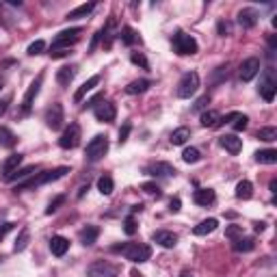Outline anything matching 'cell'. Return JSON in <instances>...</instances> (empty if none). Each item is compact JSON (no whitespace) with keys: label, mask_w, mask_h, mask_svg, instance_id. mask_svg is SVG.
<instances>
[{"label":"cell","mask_w":277,"mask_h":277,"mask_svg":"<svg viewBox=\"0 0 277 277\" xmlns=\"http://www.w3.org/2000/svg\"><path fill=\"white\" fill-rule=\"evenodd\" d=\"M113 251L123 253V258L134 262V264H143L152 258V247L150 245H143V243H126V245H117L113 247Z\"/></svg>","instance_id":"1"},{"label":"cell","mask_w":277,"mask_h":277,"mask_svg":"<svg viewBox=\"0 0 277 277\" xmlns=\"http://www.w3.org/2000/svg\"><path fill=\"white\" fill-rule=\"evenodd\" d=\"M65 173H70V169H67V167H56V169H50V171H41V173H37V176H35V178L26 180L24 184H18V186H16V193H22V191H31V188L43 186V184H48V182H54V180L63 178Z\"/></svg>","instance_id":"2"},{"label":"cell","mask_w":277,"mask_h":277,"mask_svg":"<svg viewBox=\"0 0 277 277\" xmlns=\"http://www.w3.org/2000/svg\"><path fill=\"white\" fill-rule=\"evenodd\" d=\"M108 152V136L106 134H96L87 143V150H85V158L89 163H98V160L104 156Z\"/></svg>","instance_id":"3"},{"label":"cell","mask_w":277,"mask_h":277,"mask_svg":"<svg viewBox=\"0 0 277 277\" xmlns=\"http://www.w3.org/2000/svg\"><path fill=\"white\" fill-rule=\"evenodd\" d=\"M197 89H199V74L197 72H186L178 83V98L188 100L197 93Z\"/></svg>","instance_id":"4"},{"label":"cell","mask_w":277,"mask_h":277,"mask_svg":"<svg viewBox=\"0 0 277 277\" xmlns=\"http://www.w3.org/2000/svg\"><path fill=\"white\" fill-rule=\"evenodd\" d=\"M173 50H176L178 54L182 56H186V54H195L199 50L197 46V41H195V37H191V35H186V33H176L173 35Z\"/></svg>","instance_id":"5"},{"label":"cell","mask_w":277,"mask_h":277,"mask_svg":"<svg viewBox=\"0 0 277 277\" xmlns=\"http://www.w3.org/2000/svg\"><path fill=\"white\" fill-rule=\"evenodd\" d=\"M87 275L89 277H117L119 268L115 264H111V262H106V260H98V262H93V264H89Z\"/></svg>","instance_id":"6"},{"label":"cell","mask_w":277,"mask_h":277,"mask_svg":"<svg viewBox=\"0 0 277 277\" xmlns=\"http://www.w3.org/2000/svg\"><path fill=\"white\" fill-rule=\"evenodd\" d=\"M262 70V63L258 56H251V59H245L243 63H240V70H238V76L243 83H249V80H253Z\"/></svg>","instance_id":"7"},{"label":"cell","mask_w":277,"mask_h":277,"mask_svg":"<svg viewBox=\"0 0 277 277\" xmlns=\"http://www.w3.org/2000/svg\"><path fill=\"white\" fill-rule=\"evenodd\" d=\"M80 33H83V28H78V26L65 28V31H61V33L54 37L52 48H70L72 43H76V41L80 39Z\"/></svg>","instance_id":"8"},{"label":"cell","mask_w":277,"mask_h":277,"mask_svg":"<svg viewBox=\"0 0 277 277\" xmlns=\"http://www.w3.org/2000/svg\"><path fill=\"white\" fill-rule=\"evenodd\" d=\"M78 143H80V126L78 123H70L59 138V145L63 150H74L78 148Z\"/></svg>","instance_id":"9"},{"label":"cell","mask_w":277,"mask_h":277,"mask_svg":"<svg viewBox=\"0 0 277 277\" xmlns=\"http://www.w3.org/2000/svg\"><path fill=\"white\" fill-rule=\"evenodd\" d=\"M93 115H96V119L102 121V123H111L115 121V117H117V108H115L113 102H100V104L93 106Z\"/></svg>","instance_id":"10"},{"label":"cell","mask_w":277,"mask_h":277,"mask_svg":"<svg viewBox=\"0 0 277 277\" xmlns=\"http://www.w3.org/2000/svg\"><path fill=\"white\" fill-rule=\"evenodd\" d=\"M65 121V111H63V104H59V102H54L52 106L46 111V123L50 130H59L63 126Z\"/></svg>","instance_id":"11"},{"label":"cell","mask_w":277,"mask_h":277,"mask_svg":"<svg viewBox=\"0 0 277 277\" xmlns=\"http://www.w3.org/2000/svg\"><path fill=\"white\" fill-rule=\"evenodd\" d=\"M145 173H148V176H154V178H173L178 171L173 165L158 160V163H152V165L145 167Z\"/></svg>","instance_id":"12"},{"label":"cell","mask_w":277,"mask_h":277,"mask_svg":"<svg viewBox=\"0 0 277 277\" xmlns=\"http://www.w3.org/2000/svg\"><path fill=\"white\" fill-rule=\"evenodd\" d=\"M41 85H43V74H39L37 78L31 83V87L26 89V93H24V98H22V111H28V108L33 106V102H35V98L39 96V89H41Z\"/></svg>","instance_id":"13"},{"label":"cell","mask_w":277,"mask_h":277,"mask_svg":"<svg viewBox=\"0 0 277 277\" xmlns=\"http://www.w3.org/2000/svg\"><path fill=\"white\" fill-rule=\"evenodd\" d=\"M275 93H277V83L271 72H264L262 76V83H260V96L264 98L266 102H273L275 100Z\"/></svg>","instance_id":"14"},{"label":"cell","mask_w":277,"mask_h":277,"mask_svg":"<svg viewBox=\"0 0 277 277\" xmlns=\"http://www.w3.org/2000/svg\"><path fill=\"white\" fill-rule=\"evenodd\" d=\"M152 240H154L156 245L165 247V249H173V247L178 245V234H173L169 230H158L152 234Z\"/></svg>","instance_id":"15"},{"label":"cell","mask_w":277,"mask_h":277,"mask_svg":"<svg viewBox=\"0 0 277 277\" xmlns=\"http://www.w3.org/2000/svg\"><path fill=\"white\" fill-rule=\"evenodd\" d=\"M219 145H221L223 150H228L230 154H238V152L243 150V138H238L236 134H223L219 138Z\"/></svg>","instance_id":"16"},{"label":"cell","mask_w":277,"mask_h":277,"mask_svg":"<svg viewBox=\"0 0 277 277\" xmlns=\"http://www.w3.org/2000/svg\"><path fill=\"white\" fill-rule=\"evenodd\" d=\"M236 22L240 28H253L258 24V13L256 9H240L238 16H236Z\"/></svg>","instance_id":"17"},{"label":"cell","mask_w":277,"mask_h":277,"mask_svg":"<svg viewBox=\"0 0 277 277\" xmlns=\"http://www.w3.org/2000/svg\"><path fill=\"white\" fill-rule=\"evenodd\" d=\"M98 85H100V74H93V76H89V78H87L85 83L78 87V91L74 93V102H76V104H78V102L83 100V98H85L89 91H93V89H96Z\"/></svg>","instance_id":"18"},{"label":"cell","mask_w":277,"mask_h":277,"mask_svg":"<svg viewBox=\"0 0 277 277\" xmlns=\"http://www.w3.org/2000/svg\"><path fill=\"white\" fill-rule=\"evenodd\" d=\"M22 160H24V156L22 154H11V156H7V160L3 163V167H0V171H3V176L5 180L11 176V173H16L20 169V165H22Z\"/></svg>","instance_id":"19"},{"label":"cell","mask_w":277,"mask_h":277,"mask_svg":"<svg viewBox=\"0 0 277 277\" xmlns=\"http://www.w3.org/2000/svg\"><path fill=\"white\" fill-rule=\"evenodd\" d=\"M67 249H70V240L67 238H65V236H52V240H50V251H52L56 258L65 256Z\"/></svg>","instance_id":"20"},{"label":"cell","mask_w":277,"mask_h":277,"mask_svg":"<svg viewBox=\"0 0 277 277\" xmlns=\"http://www.w3.org/2000/svg\"><path fill=\"white\" fill-rule=\"evenodd\" d=\"M76 65H65V67H61L59 72H56V80H59V85H63V87H67L72 80L76 78Z\"/></svg>","instance_id":"21"},{"label":"cell","mask_w":277,"mask_h":277,"mask_svg":"<svg viewBox=\"0 0 277 277\" xmlns=\"http://www.w3.org/2000/svg\"><path fill=\"white\" fill-rule=\"evenodd\" d=\"M193 201L197 203V206H210V203L215 201V191L213 188H199V191H195Z\"/></svg>","instance_id":"22"},{"label":"cell","mask_w":277,"mask_h":277,"mask_svg":"<svg viewBox=\"0 0 277 277\" xmlns=\"http://www.w3.org/2000/svg\"><path fill=\"white\" fill-rule=\"evenodd\" d=\"M98 236H100V230L96 228V225H87V228H83L80 230V243L83 245H93L98 240Z\"/></svg>","instance_id":"23"},{"label":"cell","mask_w":277,"mask_h":277,"mask_svg":"<svg viewBox=\"0 0 277 277\" xmlns=\"http://www.w3.org/2000/svg\"><path fill=\"white\" fill-rule=\"evenodd\" d=\"M217 225H219L217 219H203L199 225H195L193 228V234L195 236H206V234H210V232L217 230Z\"/></svg>","instance_id":"24"},{"label":"cell","mask_w":277,"mask_h":277,"mask_svg":"<svg viewBox=\"0 0 277 277\" xmlns=\"http://www.w3.org/2000/svg\"><path fill=\"white\" fill-rule=\"evenodd\" d=\"M93 9H96V3H85L76 7V9H72L67 13V20H80V18H87L89 13H93Z\"/></svg>","instance_id":"25"},{"label":"cell","mask_w":277,"mask_h":277,"mask_svg":"<svg viewBox=\"0 0 277 277\" xmlns=\"http://www.w3.org/2000/svg\"><path fill=\"white\" fill-rule=\"evenodd\" d=\"M236 197L243 199V201L253 197V184H251L249 180H240L238 184H236Z\"/></svg>","instance_id":"26"},{"label":"cell","mask_w":277,"mask_h":277,"mask_svg":"<svg viewBox=\"0 0 277 277\" xmlns=\"http://www.w3.org/2000/svg\"><path fill=\"white\" fill-rule=\"evenodd\" d=\"M150 80L148 78H138V80H132L128 87H126V93H130V96H138V93L148 91L150 89Z\"/></svg>","instance_id":"27"},{"label":"cell","mask_w":277,"mask_h":277,"mask_svg":"<svg viewBox=\"0 0 277 277\" xmlns=\"http://www.w3.org/2000/svg\"><path fill=\"white\" fill-rule=\"evenodd\" d=\"M256 163L260 165H275L277 163V150H258Z\"/></svg>","instance_id":"28"},{"label":"cell","mask_w":277,"mask_h":277,"mask_svg":"<svg viewBox=\"0 0 277 277\" xmlns=\"http://www.w3.org/2000/svg\"><path fill=\"white\" fill-rule=\"evenodd\" d=\"M28 240H31V232H28V228H22L18 238H16V245H13V251H16V253L24 251L28 247Z\"/></svg>","instance_id":"29"},{"label":"cell","mask_w":277,"mask_h":277,"mask_svg":"<svg viewBox=\"0 0 277 277\" xmlns=\"http://www.w3.org/2000/svg\"><path fill=\"white\" fill-rule=\"evenodd\" d=\"M18 141V136L11 132L9 128H5V126H0V148H13Z\"/></svg>","instance_id":"30"},{"label":"cell","mask_w":277,"mask_h":277,"mask_svg":"<svg viewBox=\"0 0 277 277\" xmlns=\"http://www.w3.org/2000/svg\"><path fill=\"white\" fill-rule=\"evenodd\" d=\"M253 247H256V243H253V238H236L234 240V251H238V253H249V251H253Z\"/></svg>","instance_id":"31"},{"label":"cell","mask_w":277,"mask_h":277,"mask_svg":"<svg viewBox=\"0 0 277 277\" xmlns=\"http://www.w3.org/2000/svg\"><path fill=\"white\" fill-rule=\"evenodd\" d=\"M188 138H191V130L188 128H178L171 132V143L173 145H184Z\"/></svg>","instance_id":"32"},{"label":"cell","mask_w":277,"mask_h":277,"mask_svg":"<svg viewBox=\"0 0 277 277\" xmlns=\"http://www.w3.org/2000/svg\"><path fill=\"white\" fill-rule=\"evenodd\" d=\"M119 37H121V41L126 43V46H134V43L138 41V35H136V31H134L132 26H123Z\"/></svg>","instance_id":"33"},{"label":"cell","mask_w":277,"mask_h":277,"mask_svg":"<svg viewBox=\"0 0 277 277\" xmlns=\"http://www.w3.org/2000/svg\"><path fill=\"white\" fill-rule=\"evenodd\" d=\"M98 191H100L102 195H111V193L115 191L113 178H111V176H102V178L98 180Z\"/></svg>","instance_id":"34"},{"label":"cell","mask_w":277,"mask_h":277,"mask_svg":"<svg viewBox=\"0 0 277 277\" xmlns=\"http://www.w3.org/2000/svg\"><path fill=\"white\" fill-rule=\"evenodd\" d=\"M201 126L203 128H217V123H219V113L217 111H206V113H201Z\"/></svg>","instance_id":"35"},{"label":"cell","mask_w":277,"mask_h":277,"mask_svg":"<svg viewBox=\"0 0 277 277\" xmlns=\"http://www.w3.org/2000/svg\"><path fill=\"white\" fill-rule=\"evenodd\" d=\"M258 138H260V141H266V143H273L277 138V128H273V126L260 128L258 130Z\"/></svg>","instance_id":"36"},{"label":"cell","mask_w":277,"mask_h":277,"mask_svg":"<svg viewBox=\"0 0 277 277\" xmlns=\"http://www.w3.org/2000/svg\"><path fill=\"white\" fill-rule=\"evenodd\" d=\"M199 158H201V154H199L197 148H184V152H182V160H184V163H188V165L197 163Z\"/></svg>","instance_id":"37"},{"label":"cell","mask_w":277,"mask_h":277,"mask_svg":"<svg viewBox=\"0 0 277 277\" xmlns=\"http://www.w3.org/2000/svg\"><path fill=\"white\" fill-rule=\"evenodd\" d=\"M35 171V165H28V167H22V169H18L16 173H11L9 178H7V182H16V180H24V178H28L31 173Z\"/></svg>","instance_id":"38"},{"label":"cell","mask_w":277,"mask_h":277,"mask_svg":"<svg viewBox=\"0 0 277 277\" xmlns=\"http://www.w3.org/2000/svg\"><path fill=\"white\" fill-rule=\"evenodd\" d=\"M225 78H228V63H225V65H219L210 80H213V85H219V83H223Z\"/></svg>","instance_id":"39"},{"label":"cell","mask_w":277,"mask_h":277,"mask_svg":"<svg viewBox=\"0 0 277 277\" xmlns=\"http://www.w3.org/2000/svg\"><path fill=\"white\" fill-rule=\"evenodd\" d=\"M43 50H46V41H43V39H37V41H33L31 46H28L26 52L31 54V56H37V54L43 52Z\"/></svg>","instance_id":"40"},{"label":"cell","mask_w":277,"mask_h":277,"mask_svg":"<svg viewBox=\"0 0 277 277\" xmlns=\"http://www.w3.org/2000/svg\"><path fill=\"white\" fill-rule=\"evenodd\" d=\"M240 236H243V225H228V228H225V238L236 240Z\"/></svg>","instance_id":"41"},{"label":"cell","mask_w":277,"mask_h":277,"mask_svg":"<svg viewBox=\"0 0 277 277\" xmlns=\"http://www.w3.org/2000/svg\"><path fill=\"white\" fill-rule=\"evenodd\" d=\"M136 219L130 215V217H126V221H123V232H126L128 236H132V234H136Z\"/></svg>","instance_id":"42"},{"label":"cell","mask_w":277,"mask_h":277,"mask_svg":"<svg viewBox=\"0 0 277 277\" xmlns=\"http://www.w3.org/2000/svg\"><path fill=\"white\" fill-rule=\"evenodd\" d=\"M130 61H132L134 65H141L143 70H150V63H148V59H145L141 52H132V54H130Z\"/></svg>","instance_id":"43"},{"label":"cell","mask_w":277,"mask_h":277,"mask_svg":"<svg viewBox=\"0 0 277 277\" xmlns=\"http://www.w3.org/2000/svg\"><path fill=\"white\" fill-rule=\"evenodd\" d=\"M63 203H65V197H63V195H59V197H54L52 201H50V206L46 208V215H52V213H56V210H59V208L63 206Z\"/></svg>","instance_id":"44"},{"label":"cell","mask_w":277,"mask_h":277,"mask_svg":"<svg viewBox=\"0 0 277 277\" xmlns=\"http://www.w3.org/2000/svg\"><path fill=\"white\" fill-rule=\"evenodd\" d=\"M247 126H249V117L247 115H238L234 121V130L236 132H243V130H247Z\"/></svg>","instance_id":"45"},{"label":"cell","mask_w":277,"mask_h":277,"mask_svg":"<svg viewBox=\"0 0 277 277\" xmlns=\"http://www.w3.org/2000/svg\"><path fill=\"white\" fill-rule=\"evenodd\" d=\"M130 130H132V123H130V121H126V123H123V126H121V130H119V145H123V143L128 141V136H130Z\"/></svg>","instance_id":"46"},{"label":"cell","mask_w":277,"mask_h":277,"mask_svg":"<svg viewBox=\"0 0 277 277\" xmlns=\"http://www.w3.org/2000/svg\"><path fill=\"white\" fill-rule=\"evenodd\" d=\"M141 191H145L148 195H160V188H158V184H154V182H145V184H141Z\"/></svg>","instance_id":"47"},{"label":"cell","mask_w":277,"mask_h":277,"mask_svg":"<svg viewBox=\"0 0 277 277\" xmlns=\"http://www.w3.org/2000/svg\"><path fill=\"white\" fill-rule=\"evenodd\" d=\"M72 52H70V48H52L50 50V56L52 59H65V56H70Z\"/></svg>","instance_id":"48"},{"label":"cell","mask_w":277,"mask_h":277,"mask_svg":"<svg viewBox=\"0 0 277 277\" xmlns=\"http://www.w3.org/2000/svg\"><path fill=\"white\" fill-rule=\"evenodd\" d=\"M208 104H210V96H201V98L193 104V108H195V111H203V108H206Z\"/></svg>","instance_id":"49"},{"label":"cell","mask_w":277,"mask_h":277,"mask_svg":"<svg viewBox=\"0 0 277 277\" xmlns=\"http://www.w3.org/2000/svg\"><path fill=\"white\" fill-rule=\"evenodd\" d=\"M217 31H219V35H223V37H225V35H230L232 33V26H230V22H219V26H217Z\"/></svg>","instance_id":"50"},{"label":"cell","mask_w":277,"mask_h":277,"mask_svg":"<svg viewBox=\"0 0 277 277\" xmlns=\"http://www.w3.org/2000/svg\"><path fill=\"white\" fill-rule=\"evenodd\" d=\"M11 230H13V223H3V225H0V240H3L7 234H9Z\"/></svg>","instance_id":"51"},{"label":"cell","mask_w":277,"mask_h":277,"mask_svg":"<svg viewBox=\"0 0 277 277\" xmlns=\"http://www.w3.org/2000/svg\"><path fill=\"white\" fill-rule=\"evenodd\" d=\"M180 206H182V203H180V199H178V197L169 201V210H171V213H180Z\"/></svg>","instance_id":"52"},{"label":"cell","mask_w":277,"mask_h":277,"mask_svg":"<svg viewBox=\"0 0 277 277\" xmlns=\"http://www.w3.org/2000/svg\"><path fill=\"white\" fill-rule=\"evenodd\" d=\"M9 100H11V98H3V100H0V117H3V115H5L7 106H9Z\"/></svg>","instance_id":"53"},{"label":"cell","mask_w":277,"mask_h":277,"mask_svg":"<svg viewBox=\"0 0 277 277\" xmlns=\"http://www.w3.org/2000/svg\"><path fill=\"white\" fill-rule=\"evenodd\" d=\"M264 228H266V223H256V232H264Z\"/></svg>","instance_id":"54"},{"label":"cell","mask_w":277,"mask_h":277,"mask_svg":"<svg viewBox=\"0 0 277 277\" xmlns=\"http://www.w3.org/2000/svg\"><path fill=\"white\" fill-rule=\"evenodd\" d=\"M271 193H273V195L277 193V180H273V182H271Z\"/></svg>","instance_id":"55"},{"label":"cell","mask_w":277,"mask_h":277,"mask_svg":"<svg viewBox=\"0 0 277 277\" xmlns=\"http://www.w3.org/2000/svg\"><path fill=\"white\" fill-rule=\"evenodd\" d=\"M180 277H193V275H191V273H186V271H184V273H182Z\"/></svg>","instance_id":"56"},{"label":"cell","mask_w":277,"mask_h":277,"mask_svg":"<svg viewBox=\"0 0 277 277\" xmlns=\"http://www.w3.org/2000/svg\"><path fill=\"white\" fill-rule=\"evenodd\" d=\"M132 277H143L141 273H136V271H132Z\"/></svg>","instance_id":"57"}]
</instances>
